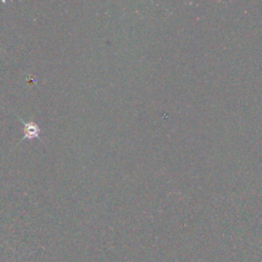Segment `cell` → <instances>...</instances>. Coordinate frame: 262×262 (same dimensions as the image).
<instances>
[{"instance_id": "obj_1", "label": "cell", "mask_w": 262, "mask_h": 262, "mask_svg": "<svg viewBox=\"0 0 262 262\" xmlns=\"http://www.w3.org/2000/svg\"><path fill=\"white\" fill-rule=\"evenodd\" d=\"M40 129L37 125L33 123H26L25 124V134L28 138H34L39 135Z\"/></svg>"}]
</instances>
